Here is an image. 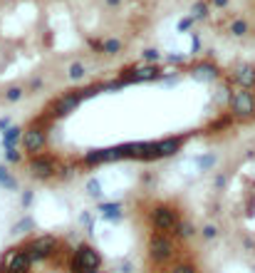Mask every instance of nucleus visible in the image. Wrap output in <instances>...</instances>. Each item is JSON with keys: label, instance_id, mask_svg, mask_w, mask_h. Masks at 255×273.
Listing matches in <instances>:
<instances>
[{"label": "nucleus", "instance_id": "nucleus-14", "mask_svg": "<svg viewBox=\"0 0 255 273\" xmlns=\"http://www.w3.org/2000/svg\"><path fill=\"white\" fill-rule=\"evenodd\" d=\"M213 184H215V189H221L223 184H226V176H223V174H221V176H215V181H213Z\"/></svg>", "mask_w": 255, "mask_h": 273}, {"label": "nucleus", "instance_id": "nucleus-9", "mask_svg": "<svg viewBox=\"0 0 255 273\" xmlns=\"http://www.w3.org/2000/svg\"><path fill=\"white\" fill-rule=\"evenodd\" d=\"M100 211H104V219H107V221H119V219H122L119 204H102Z\"/></svg>", "mask_w": 255, "mask_h": 273}, {"label": "nucleus", "instance_id": "nucleus-13", "mask_svg": "<svg viewBox=\"0 0 255 273\" xmlns=\"http://www.w3.org/2000/svg\"><path fill=\"white\" fill-rule=\"evenodd\" d=\"M215 233H218V229H215V226H211V224L203 229V236H206V239H215Z\"/></svg>", "mask_w": 255, "mask_h": 273}, {"label": "nucleus", "instance_id": "nucleus-15", "mask_svg": "<svg viewBox=\"0 0 255 273\" xmlns=\"http://www.w3.org/2000/svg\"><path fill=\"white\" fill-rule=\"evenodd\" d=\"M146 60H159V52H154V50H149V52H146Z\"/></svg>", "mask_w": 255, "mask_h": 273}, {"label": "nucleus", "instance_id": "nucleus-4", "mask_svg": "<svg viewBox=\"0 0 255 273\" xmlns=\"http://www.w3.org/2000/svg\"><path fill=\"white\" fill-rule=\"evenodd\" d=\"M230 115L236 119H250L255 115V92L253 89H238L236 95L230 92Z\"/></svg>", "mask_w": 255, "mask_h": 273}, {"label": "nucleus", "instance_id": "nucleus-3", "mask_svg": "<svg viewBox=\"0 0 255 273\" xmlns=\"http://www.w3.org/2000/svg\"><path fill=\"white\" fill-rule=\"evenodd\" d=\"M100 266H102V253L94 246L82 244L72 251V259H70L72 273H85V271H92V268H100Z\"/></svg>", "mask_w": 255, "mask_h": 273}, {"label": "nucleus", "instance_id": "nucleus-6", "mask_svg": "<svg viewBox=\"0 0 255 273\" xmlns=\"http://www.w3.org/2000/svg\"><path fill=\"white\" fill-rule=\"evenodd\" d=\"M230 82L241 87V89H253L255 87V70L253 67H238L230 72Z\"/></svg>", "mask_w": 255, "mask_h": 273}, {"label": "nucleus", "instance_id": "nucleus-5", "mask_svg": "<svg viewBox=\"0 0 255 273\" xmlns=\"http://www.w3.org/2000/svg\"><path fill=\"white\" fill-rule=\"evenodd\" d=\"M181 221V211H176L173 206H159L151 211V229L159 233H169L179 226Z\"/></svg>", "mask_w": 255, "mask_h": 273}, {"label": "nucleus", "instance_id": "nucleus-11", "mask_svg": "<svg viewBox=\"0 0 255 273\" xmlns=\"http://www.w3.org/2000/svg\"><path fill=\"white\" fill-rule=\"evenodd\" d=\"M85 75H87V67L82 65V62H72L70 65V77L72 80H82Z\"/></svg>", "mask_w": 255, "mask_h": 273}, {"label": "nucleus", "instance_id": "nucleus-12", "mask_svg": "<svg viewBox=\"0 0 255 273\" xmlns=\"http://www.w3.org/2000/svg\"><path fill=\"white\" fill-rule=\"evenodd\" d=\"M87 191H89L92 196H100V194H102L100 181H97V179H94V181H89V184H87Z\"/></svg>", "mask_w": 255, "mask_h": 273}, {"label": "nucleus", "instance_id": "nucleus-8", "mask_svg": "<svg viewBox=\"0 0 255 273\" xmlns=\"http://www.w3.org/2000/svg\"><path fill=\"white\" fill-rule=\"evenodd\" d=\"M173 236H179V239H191V236H196V226H193L191 221L181 219V221H179V226L173 229Z\"/></svg>", "mask_w": 255, "mask_h": 273}, {"label": "nucleus", "instance_id": "nucleus-7", "mask_svg": "<svg viewBox=\"0 0 255 273\" xmlns=\"http://www.w3.org/2000/svg\"><path fill=\"white\" fill-rule=\"evenodd\" d=\"M122 47H124V43H122L119 38H114V35H109V38L104 40V47H102V55H107V58H114V55H119V52H122Z\"/></svg>", "mask_w": 255, "mask_h": 273}, {"label": "nucleus", "instance_id": "nucleus-10", "mask_svg": "<svg viewBox=\"0 0 255 273\" xmlns=\"http://www.w3.org/2000/svg\"><path fill=\"white\" fill-rule=\"evenodd\" d=\"M169 273H199V268L193 263H186V261H179L169 268Z\"/></svg>", "mask_w": 255, "mask_h": 273}, {"label": "nucleus", "instance_id": "nucleus-2", "mask_svg": "<svg viewBox=\"0 0 255 273\" xmlns=\"http://www.w3.org/2000/svg\"><path fill=\"white\" fill-rule=\"evenodd\" d=\"M149 256L156 266H166L171 261L179 259V248H176V241L171 239L169 233H151L149 239Z\"/></svg>", "mask_w": 255, "mask_h": 273}, {"label": "nucleus", "instance_id": "nucleus-1", "mask_svg": "<svg viewBox=\"0 0 255 273\" xmlns=\"http://www.w3.org/2000/svg\"><path fill=\"white\" fill-rule=\"evenodd\" d=\"M191 20H211L218 28L230 20H243L248 35H255V0H196Z\"/></svg>", "mask_w": 255, "mask_h": 273}]
</instances>
